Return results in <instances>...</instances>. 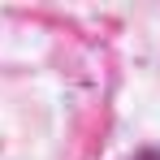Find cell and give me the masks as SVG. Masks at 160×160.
I'll list each match as a JSON object with an SVG mask.
<instances>
[{
    "label": "cell",
    "instance_id": "1",
    "mask_svg": "<svg viewBox=\"0 0 160 160\" xmlns=\"http://www.w3.org/2000/svg\"><path fill=\"white\" fill-rule=\"evenodd\" d=\"M134 160H160V147H143V152H138Z\"/></svg>",
    "mask_w": 160,
    "mask_h": 160
}]
</instances>
